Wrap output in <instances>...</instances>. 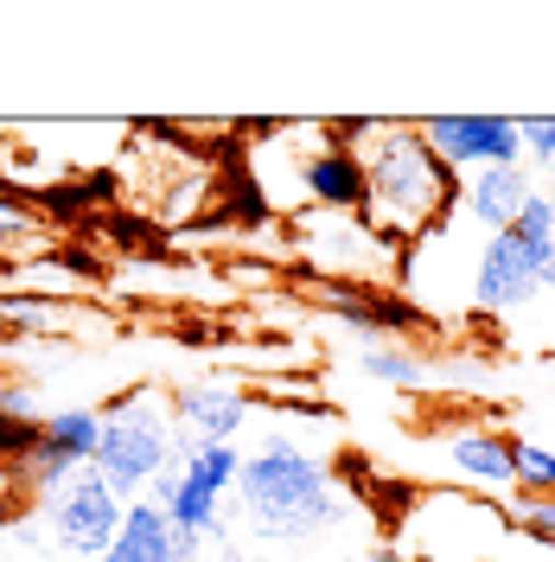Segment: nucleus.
Returning a JSON list of instances; mask_svg holds the SVG:
<instances>
[{
  "instance_id": "obj_1",
  "label": "nucleus",
  "mask_w": 555,
  "mask_h": 562,
  "mask_svg": "<svg viewBox=\"0 0 555 562\" xmlns=\"http://www.w3.org/2000/svg\"><path fill=\"white\" fill-rule=\"evenodd\" d=\"M358 179H364V224L389 244H428L460 205V173L428 147L421 122H339Z\"/></svg>"
},
{
  "instance_id": "obj_2",
  "label": "nucleus",
  "mask_w": 555,
  "mask_h": 562,
  "mask_svg": "<svg viewBox=\"0 0 555 562\" xmlns=\"http://www.w3.org/2000/svg\"><path fill=\"white\" fill-rule=\"evenodd\" d=\"M237 505H243V530H256L262 543H301V537H319L351 518L346 492L332 486V467L287 435L243 454Z\"/></svg>"
},
{
  "instance_id": "obj_3",
  "label": "nucleus",
  "mask_w": 555,
  "mask_h": 562,
  "mask_svg": "<svg viewBox=\"0 0 555 562\" xmlns=\"http://www.w3.org/2000/svg\"><path fill=\"white\" fill-rule=\"evenodd\" d=\"M543 288H555V224H550V199L536 192L511 231L479 244L466 294H473L479 314H518Z\"/></svg>"
},
{
  "instance_id": "obj_4",
  "label": "nucleus",
  "mask_w": 555,
  "mask_h": 562,
  "mask_svg": "<svg viewBox=\"0 0 555 562\" xmlns=\"http://www.w3.org/2000/svg\"><path fill=\"white\" fill-rule=\"evenodd\" d=\"M237 473H243L237 441H185V435H179V460L140 492V498H154V505L173 518V530H192V537H205V543H230L224 498L237 492Z\"/></svg>"
},
{
  "instance_id": "obj_5",
  "label": "nucleus",
  "mask_w": 555,
  "mask_h": 562,
  "mask_svg": "<svg viewBox=\"0 0 555 562\" xmlns=\"http://www.w3.org/2000/svg\"><path fill=\"white\" fill-rule=\"evenodd\" d=\"M511 518L473 492H428L403 512V562H498Z\"/></svg>"
},
{
  "instance_id": "obj_6",
  "label": "nucleus",
  "mask_w": 555,
  "mask_h": 562,
  "mask_svg": "<svg viewBox=\"0 0 555 562\" xmlns=\"http://www.w3.org/2000/svg\"><path fill=\"white\" fill-rule=\"evenodd\" d=\"M173 460H179V428H173V409L160 396L140 390V396H122V403L103 409V441H97V460L90 467L122 498H140Z\"/></svg>"
},
{
  "instance_id": "obj_7",
  "label": "nucleus",
  "mask_w": 555,
  "mask_h": 562,
  "mask_svg": "<svg viewBox=\"0 0 555 562\" xmlns=\"http://www.w3.org/2000/svg\"><path fill=\"white\" fill-rule=\"evenodd\" d=\"M294 256H307L319 276H332V288H396L409 262L358 211H307L294 224Z\"/></svg>"
},
{
  "instance_id": "obj_8",
  "label": "nucleus",
  "mask_w": 555,
  "mask_h": 562,
  "mask_svg": "<svg viewBox=\"0 0 555 562\" xmlns=\"http://www.w3.org/2000/svg\"><path fill=\"white\" fill-rule=\"evenodd\" d=\"M122 512H128V498L109 486L97 467H77L65 486L45 498V530L70 562H103L115 530H122Z\"/></svg>"
},
{
  "instance_id": "obj_9",
  "label": "nucleus",
  "mask_w": 555,
  "mask_h": 562,
  "mask_svg": "<svg viewBox=\"0 0 555 562\" xmlns=\"http://www.w3.org/2000/svg\"><path fill=\"white\" fill-rule=\"evenodd\" d=\"M428 147L448 160L453 173H479V167H523L518 115H428L421 122Z\"/></svg>"
},
{
  "instance_id": "obj_10",
  "label": "nucleus",
  "mask_w": 555,
  "mask_h": 562,
  "mask_svg": "<svg viewBox=\"0 0 555 562\" xmlns=\"http://www.w3.org/2000/svg\"><path fill=\"white\" fill-rule=\"evenodd\" d=\"M543 186H536V173L530 167H479V173H460V205L486 237H498V231H511L523 217V205L536 199Z\"/></svg>"
},
{
  "instance_id": "obj_11",
  "label": "nucleus",
  "mask_w": 555,
  "mask_h": 562,
  "mask_svg": "<svg viewBox=\"0 0 555 562\" xmlns=\"http://www.w3.org/2000/svg\"><path fill=\"white\" fill-rule=\"evenodd\" d=\"M249 422V396L237 384H185L173 390V428L185 441H237Z\"/></svg>"
},
{
  "instance_id": "obj_12",
  "label": "nucleus",
  "mask_w": 555,
  "mask_h": 562,
  "mask_svg": "<svg viewBox=\"0 0 555 562\" xmlns=\"http://www.w3.org/2000/svg\"><path fill=\"white\" fill-rule=\"evenodd\" d=\"M358 371L371 378V384H389V390H421L434 384V378H448V364L434 358V351L409 346V339H377V346L358 351Z\"/></svg>"
},
{
  "instance_id": "obj_13",
  "label": "nucleus",
  "mask_w": 555,
  "mask_h": 562,
  "mask_svg": "<svg viewBox=\"0 0 555 562\" xmlns=\"http://www.w3.org/2000/svg\"><path fill=\"white\" fill-rule=\"evenodd\" d=\"M103 562H173V518L154 498H128L122 530H115Z\"/></svg>"
},
{
  "instance_id": "obj_14",
  "label": "nucleus",
  "mask_w": 555,
  "mask_h": 562,
  "mask_svg": "<svg viewBox=\"0 0 555 562\" xmlns=\"http://www.w3.org/2000/svg\"><path fill=\"white\" fill-rule=\"evenodd\" d=\"M511 441H518V435L460 428V435H448V460L466 480H479V486H518V454H511Z\"/></svg>"
},
{
  "instance_id": "obj_15",
  "label": "nucleus",
  "mask_w": 555,
  "mask_h": 562,
  "mask_svg": "<svg viewBox=\"0 0 555 562\" xmlns=\"http://www.w3.org/2000/svg\"><path fill=\"white\" fill-rule=\"evenodd\" d=\"M97 441H103V409H90V403L52 409V416L38 422V448L70 460V467H90L97 460Z\"/></svg>"
},
{
  "instance_id": "obj_16",
  "label": "nucleus",
  "mask_w": 555,
  "mask_h": 562,
  "mask_svg": "<svg viewBox=\"0 0 555 562\" xmlns=\"http://www.w3.org/2000/svg\"><path fill=\"white\" fill-rule=\"evenodd\" d=\"M0 319L20 326V333H65L70 326L65 307H58V301H38V294H7V301H0Z\"/></svg>"
},
{
  "instance_id": "obj_17",
  "label": "nucleus",
  "mask_w": 555,
  "mask_h": 562,
  "mask_svg": "<svg viewBox=\"0 0 555 562\" xmlns=\"http://www.w3.org/2000/svg\"><path fill=\"white\" fill-rule=\"evenodd\" d=\"M511 454H518V492L550 498L555 492V448H543V441H511Z\"/></svg>"
},
{
  "instance_id": "obj_18",
  "label": "nucleus",
  "mask_w": 555,
  "mask_h": 562,
  "mask_svg": "<svg viewBox=\"0 0 555 562\" xmlns=\"http://www.w3.org/2000/svg\"><path fill=\"white\" fill-rule=\"evenodd\" d=\"M518 140H523V167L555 173V115H518Z\"/></svg>"
},
{
  "instance_id": "obj_19",
  "label": "nucleus",
  "mask_w": 555,
  "mask_h": 562,
  "mask_svg": "<svg viewBox=\"0 0 555 562\" xmlns=\"http://www.w3.org/2000/svg\"><path fill=\"white\" fill-rule=\"evenodd\" d=\"M511 525H518L530 543L555 550V498H530V492H518V505H511Z\"/></svg>"
},
{
  "instance_id": "obj_20",
  "label": "nucleus",
  "mask_w": 555,
  "mask_h": 562,
  "mask_svg": "<svg viewBox=\"0 0 555 562\" xmlns=\"http://www.w3.org/2000/svg\"><path fill=\"white\" fill-rule=\"evenodd\" d=\"M33 237H45V217H38L26 199L0 192V249H7V244H33Z\"/></svg>"
},
{
  "instance_id": "obj_21",
  "label": "nucleus",
  "mask_w": 555,
  "mask_h": 562,
  "mask_svg": "<svg viewBox=\"0 0 555 562\" xmlns=\"http://www.w3.org/2000/svg\"><path fill=\"white\" fill-rule=\"evenodd\" d=\"M498 562H555V550H543V543H530L518 525H511V543H505V557Z\"/></svg>"
},
{
  "instance_id": "obj_22",
  "label": "nucleus",
  "mask_w": 555,
  "mask_h": 562,
  "mask_svg": "<svg viewBox=\"0 0 555 562\" xmlns=\"http://www.w3.org/2000/svg\"><path fill=\"white\" fill-rule=\"evenodd\" d=\"M217 562H275V557H256L243 543H217Z\"/></svg>"
},
{
  "instance_id": "obj_23",
  "label": "nucleus",
  "mask_w": 555,
  "mask_h": 562,
  "mask_svg": "<svg viewBox=\"0 0 555 562\" xmlns=\"http://www.w3.org/2000/svg\"><path fill=\"white\" fill-rule=\"evenodd\" d=\"M364 562H403V550H389V543H377V550H371Z\"/></svg>"
},
{
  "instance_id": "obj_24",
  "label": "nucleus",
  "mask_w": 555,
  "mask_h": 562,
  "mask_svg": "<svg viewBox=\"0 0 555 562\" xmlns=\"http://www.w3.org/2000/svg\"><path fill=\"white\" fill-rule=\"evenodd\" d=\"M543 199H550V224H555V192H543Z\"/></svg>"
},
{
  "instance_id": "obj_25",
  "label": "nucleus",
  "mask_w": 555,
  "mask_h": 562,
  "mask_svg": "<svg viewBox=\"0 0 555 562\" xmlns=\"http://www.w3.org/2000/svg\"><path fill=\"white\" fill-rule=\"evenodd\" d=\"M550 498H555V492H550Z\"/></svg>"
}]
</instances>
